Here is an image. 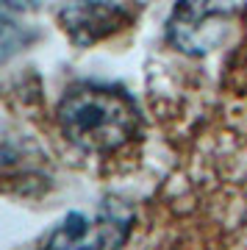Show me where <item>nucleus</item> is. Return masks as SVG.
<instances>
[{"label": "nucleus", "mask_w": 247, "mask_h": 250, "mask_svg": "<svg viewBox=\"0 0 247 250\" xmlns=\"http://www.w3.org/2000/svg\"><path fill=\"white\" fill-rule=\"evenodd\" d=\"M56 120L67 142L83 153H114L131 145L142 131L136 100L117 83L78 81L64 89Z\"/></svg>", "instance_id": "1"}, {"label": "nucleus", "mask_w": 247, "mask_h": 250, "mask_svg": "<svg viewBox=\"0 0 247 250\" xmlns=\"http://www.w3.org/2000/svg\"><path fill=\"white\" fill-rule=\"evenodd\" d=\"M242 17H245L242 6L178 3L167 20V39L175 50L186 56H206L228 42Z\"/></svg>", "instance_id": "2"}, {"label": "nucleus", "mask_w": 247, "mask_h": 250, "mask_svg": "<svg viewBox=\"0 0 247 250\" xmlns=\"http://www.w3.org/2000/svg\"><path fill=\"white\" fill-rule=\"evenodd\" d=\"M133 228L128 211L103 206L97 214L70 211L47 236L44 250H123Z\"/></svg>", "instance_id": "3"}, {"label": "nucleus", "mask_w": 247, "mask_h": 250, "mask_svg": "<svg viewBox=\"0 0 247 250\" xmlns=\"http://www.w3.org/2000/svg\"><path fill=\"white\" fill-rule=\"evenodd\" d=\"M136 14L139 9L128 3H70L59 9V22L78 47H89L131 25Z\"/></svg>", "instance_id": "4"}]
</instances>
